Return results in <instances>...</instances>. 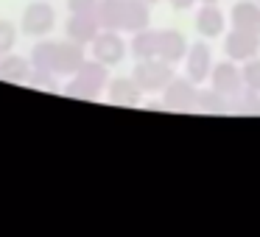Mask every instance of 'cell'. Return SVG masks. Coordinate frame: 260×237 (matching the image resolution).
<instances>
[{
  "instance_id": "obj_19",
  "label": "cell",
  "mask_w": 260,
  "mask_h": 237,
  "mask_svg": "<svg viewBox=\"0 0 260 237\" xmlns=\"http://www.w3.org/2000/svg\"><path fill=\"white\" fill-rule=\"evenodd\" d=\"M120 3H123V0H98V6L92 14H95L101 28L120 31Z\"/></svg>"
},
{
  "instance_id": "obj_25",
  "label": "cell",
  "mask_w": 260,
  "mask_h": 237,
  "mask_svg": "<svg viewBox=\"0 0 260 237\" xmlns=\"http://www.w3.org/2000/svg\"><path fill=\"white\" fill-rule=\"evenodd\" d=\"M98 0H68V9L70 14H87V12H95Z\"/></svg>"
},
{
  "instance_id": "obj_8",
  "label": "cell",
  "mask_w": 260,
  "mask_h": 237,
  "mask_svg": "<svg viewBox=\"0 0 260 237\" xmlns=\"http://www.w3.org/2000/svg\"><path fill=\"white\" fill-rule=\"evenodd\" d=\"M224 51L232 62H249V59H254L260 53V34L232 28L224 40Z\"/></svg>"
},
{
  "instance_id": "obj_10",
  "label": "cell",
  "mask_w": 260,
  "mask_h": 237,
  "mask_svg": "<svg viewBox=\"0 0 260 237\" xmlns=\"http://www.w3.org/2000/svg\"><path fill=\"white\" fill-rule=\"evenodd\" d=\"M226 28V14L218 9V3H202V9L196 12V31L204 40L221 36Z\"/></svg>"
},
{
  "instance_id": "obj_1",
  "label": "cell",
  "mask_w": 260,
  "mask_h": 237,
  "mask_svg": "<svg viewBox=\"0 0 260 237\" xmlns=\"http://www.w3.org/2000/svg\"><path fill=\"white\" fill-rule=\"evenodd\" d=\"M107 64H101L98 59H87L79 70H76L73 81L64 87V95L68 98H81V101H98L104 90L109 84V73Z\"/></svg>"
},
{
  "instance_id": "obj_17",
  "label": "cell",
  "mask_w": 260,
  "mask_h": 237,
  "mask_svg": "<svg viewBox=\"0 0 260 237\" xmlns=\"http://www.w3.org/2000/svg\"><path fill=\"white\" fill-rule=\"evenodd\" d=\"M31 75V59L25 56H17V53H6V56H0V78L3 81H28Z\"/></svg>"
},
{
  "instance_id": "obj_6",
  "label": "cell",
  "mask_w": 260,
  "mask_h": 237,
  "mask_svg": "<svg viewBox=\"0 0 260 237\" xmlns=\"http://www.w3.org/2000/svg\"><path fill=\"white\" fill-rule=\"evenodd\" d=\"M210 70H213V48H210L207 40H199L187 48L185 56V75L196 84L210 78Z\"/></svg>"
},
{
  "instance_id": "obj_20",
  "label": "cell",
  "mask_w": 260,
  "mask_h": 237,
  "mask_svg": "<svg viewBox=\"0 0 260 237\" xmlns=\"http://www.w3.org/2000/svg\"><path fill=\"white\" fill-rule=\"evenodd\" d=\"M56 45L53 40H40L34 48H31V67L34 70H51L53 73V59H56Z\"/></svg>"
},
{
  "instance_id": "obj_5",
  "label": "cell",
  "mask_w": 260,
  "mask_h": 237,
  "mask_svg": "<svg viewBox=\"0 0 260 237\" xmlns=\"http://www.w3.org/2000/svg\"><path fill=\"white\" fill-rule=\"evenodd\" d=\"M90 48H92V59H98V62L107 64V67L120 64L126 56V42H123V36H120V31L101 28L98 36L90 42Z\"/></svg>"
},
{
  "instance_id": "obj_21",
  "label": "cell",
  "mask_w": 260,
  "mask_h": 237,
  "mask_svg": "<svg viewBox=\"0 0 260 237\" xmlns=\"http://www.w3.org/2000/svg\"><path fill=\"white\" fill-rule=\"evenodd\" d=\"M232 112H235V114H246V117H257V114H260V92L243 87V90L232 98Z\"/></svg>"
},
{
  "instance_id": "obj_7",
  "label": "cell",
  "mask_w": 260,
  "mask_h": 237,
  "mask_svg": "<svg viewBox=\"0 0 260 237\" xmlns=\"http://www.w3.org/2000/svg\"><path fill=\"white\" fill-rule=\"evenodd\" d=\"M207 81H210L213 90H218L221 95H226V98H235L238 92L243 90V75H241V70H238V64L232 62V59L213 64Z\"/></svg>"
},
{
  "instance_id": "obj_11",
  "label": "cell",
  "mask_w": 260,
  "mask_h": 237,
  "mask_svg": "<svg viewBox=\"0 0 260 237\" xmlns=\"http://www.w3.org/2000/svg\"><path fill=\"white\" fill-rule=\"evenodd\" d=\"M107 98H109V103H115V106H137L140 98H143V90L132 75L129 78L120 75V78H109Z\"/></svg>"
},
{
  "instance_id": "obj_13",
  "label": "cell",
  "mask_w": 260,
  "mask_h": 237,
  "mask_svg": "<svg viewBox=\"0 0 260 237\" xmlns=\"http://www.w3.org/2000/svg\"><path fill=\"white\" fill-rule=\"evenodd\" d=\"M148 0H123L120 3V31H129V34H135V31H143L148 28V20H151V14H148Z\"/></svg>"
},
{
  "instance_id": "obj_4",
  "label": "cell",
  "mask_w": 260,
  "mask_h": 237,
  "mask_svg": "<svg viewBox=\"0 0 260 237\" xmlns=\"http://www.w3.org/2000/svg\"><path fill=\"white\" fill-rule=\"evenodd\" d=\"M196 101H199V84L190 81L187 75L185 78L174 75V78L168 81V87L162 90L165 109H174V112H190V109L196 106Z\"/></svg>"
},
{
  "instance_id": "obj_24",
  "label": "cell",
  "mask_w": 260,
  "mask_h": 237,
  "mask_svg": "<svg viewBox=\"0 0 260 237\" xmlns=\"http://www.w3.org/2000/svg\"><path fill=\"white\" fill-rule=\"evenodd\" d=\"M53 78H56V73H51V70H34V67H31L28 84L31 87H40V90H53Z\"/></svg>"
},
{
  "instance_id": "obj_26",
  "label": "cell",
  "mask_w": 260,
  "mask_h": 237,
  "mask_svg": "<svg viewBox=\"0 0 260 237\" xmlns=\"http://www.w3.org/2000/svg\"><path fill=\"white\" fill-rule=\"evenodd\" d=\"M196 3H202V0H171V6L179 9V12H187V9H193Z\"/></svg>"
},
{
  "instance_id": "obj_15",
  "label": "cell",
  "mask_w": 260,
  "mask_h": 237,
  "mask_svg": "<svg viewBox=\"0 0 260 237\" xmlns=\"http://www.w3.org/2000/svg\"><path fill=\"white\" fill-rule=\"evenodd\" d=\"M187 48L190 45H187V40H185L182 31H176V28L159 31V59H165V62H171V64L185 62Z\"/></svg>"
},
{
  "instance_id": "obj_14",
  "label": "cell",
  "mask_w": 260,
  "mask_h": 237,
  "mask_svg": "<svg viewBox=\"0 0 260 237\" xmlns=\"http://www.w3.org/2000/svg\"><path fill=\"white\" fill-rule=\"evenodd\" d=\"M98 31H101V25H98V20H95V14H92V12L70 14L68 25H64L68 40H76V42H81V45H90V42L98 36Z\"/></svg>"
},
{
  "instance_id": "obj_12",
  "label": "cell",
  "mask_w": 260,
  "mask_h": 237,
  "mask_svg": "<svg viewBox=\"0 0 260 237\" xmlns=\"http://www.w3.org/2000/svg\"><path fill=\"white\" fill-rule=\"evenodd\" d=\"M230 25L238 31L260 34V0H238L230 12Z\"/></svg>"
},
{
  "instance_id": "obj_23",
  "label": "cell",
  "mask_w": 260,
  "mask_h": 237,
  "mask_svg": "<svg viewBox=\"0 0 260 237\" xmlns=\"http://www.w3.org/2000/svg\"><path fill=\"white\" fill-rule=\"evenodd\" d=\"M241 75H243V87H249V90H257L260 92V59H249V62H243L241 67Z\"/></svg>"
},
{
  "instance_id": "obj_18",
  "label": "cell",
  "mask_w": 260,
  "mask_h": 237,
  "mask_svg": "<svg viewBox=\"0 0 260 237\" xmlns=\"http://www.w3.org/2000/svg\"><path fill=\"white\" fill-rule=\"evenodd\" d=\"M196 106L202 109V112H207V114H224V112H232V98L221 95L218 90H213V87H210V90L199 92Z\"/></svg>"
},
{
  "instance_id": "obj_28",
  "label": "cell",
  "mask_w": 260,
  "mask_h": 237,
  "mask_svg": "<svg viewBox=\"0 0 260 237\" xmlns=\"http://www.w3.org/2000/svg\"><path fill=\"white\" fill-rule=\"evenodd\" d=\"M148 3H159V0H148Z\"/></svg>"
},
{
  "instance_id": "obj_9",
  "label": "cell",
  "mask_w": 260,
  "mask_h": 237,
  "mask_svg": "<svg viewBox=\"0 0 260 237\" xmlns=\"http://www.w3.org/2000/svg\"><path fill=\"white\" fill-rule=\"evenodd\" d=\"M87 62L84 45L76 40H62L56 45V59H53V73L56 75H76V70Z\"/></svg>"
},
{
  "instance_id": "obj_3",
  "label": "cell",
  "mask_w": 260,
  "mask_h": 237,
  "mask_svg": "<svg viewBox=\"0 0 260 237\" xmlns=\"http://www.w3.org/2000/svg\"><path fill=\"white\" fill-rule=\"evenodd\" d=\"M56 28V9L45 0H34L28 3L23 12V20H20V31L25 36H48Z\"/></svg>"
},
{
  "instance_id": "obj_2",
  "label": "cell",
  "mask_w": 260,
  "mask_h": 237,
  "mask_svg": "<svg viewBox=\"0 0 260 237\" xmlns=\"http://www.w3.org/2000/svg\"><path fill=\"white\" fill-rule=\"evenodd\" d=\"M132 78L140 84L143 92H162L165 87H168V81L174 78V64L159 59V56L143 59V62H137Z\"/></svg>"
},
{
  "instance_id": "obj_27",
  "label": "cell",
  "mask_w": 260,
  "mask_h": 237,
  "mask_svg": "<svg viewBox=\"0 0 260 237\" xmlns=\"http://www.w3.org/2000/svg\"><path fill=\"white\" fill-rule=\"evenodd\" d=\"M202 3H218V0H202Z\"/></svg>"
},
{
  "instance_id": "obj_22",
  "label": "cell",
  "mask_w": 260,
  "mask_h": 237,
  "mask_svg": "<svg viewBox=\"0 0 260 237\" xmlns=\"http://www.w3.org/2000/svg\"><path fill=\"white\" fill-rule=\"evenodd\" d=\"M14 42H17V25L12 20H0V56L12 53Z\"/></svg>"
},
{
  "instance_id": "obj_16",
  "label": "cell",
  "mask_w": 260,
  "mask_h": 237,
  "mask_svg": "<svg viewBox=\"0 0 260 237\" xmlns=\"http://www.w3.org/2000/svg\"><path fill=\"white\" fill-rule=\"evenodd\" d=\"M129 51H132V56H135L137 62L159 56V31L151 28V25H148V28H143V31H135V34H132Z\"/></svg>"
}]
</instances>
